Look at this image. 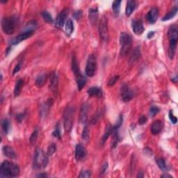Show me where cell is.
Masks as SVG:
<instances>
[{
    "mask_svg": "<svg viewBox=\"0 0 178 178\" xmlns=\"http://www.w3.org/2000/svg\"><path fill=\"white\" fill-rule=\"evenodd\" d=\"M68 13H69L68 8H64L59 13L56 20V26L58 28H62L63 25L66 23V19H67Z\"/></svg>",
    "mask_w": 178,
    "mask_h": 178,
    "instance_id": "11",
    "label": "cell"
},
{
    "mask_svg": "<svg viewBox=\"0 0 178 178\" xmlns=\"http://www.w3.org/2000/svg\"><path fill=\"white\" fill-rule=\"evenodd\" d=\"M168 116H169V118H170V121L172 122V123H173V124H176V123L177 122V118L174 116V114H173V112L172 110H170L169 111Z\"/></svg>",
    "mask_w": 178,
    "mask_h": 178,
    "instance_id": "39",
    "label": "cell"
},
{
    "mask_svg": "<svg viewBox=\"0 0 178 178\" xmlns=\"http://www.w3.org/2000/svg\"><path fill=\"white\" fill-rule=\"evenodd\" d=\"M112 129H113V127L112 126H111V125H109V126H107L106 129L105 133L104 134L103 137H102V145L104 144V143H105L107 139H108V138L109 137V136H110L111 134H112Z\"/></svg>",
    "mask_w": 178,
    "mask_h": 178,
    "instance_id": "31",
    "label": "cell"
},
{
    "mask_svg": "<svg viewBox=\"0 0 178 178\" xmlns=\"http://www.w3.org/2000/svg\"><path fill=\"white\" fill-rule=\"evenodd\" d=\"M89 19L91 23H95L97 22L98 17V11L97 8H91L89 10Z\"/></svg>",
    "mask_w": 178,
    "mask_h": 178,
    "instance_id": "23",
    "label": "cell"
},
{
    "mask_svg": "<svg viewBox=\"0 0 178 178\" xmlns=\"http://www.w3.org/2000/svg\"><path fill=\"white\" fill-rule=\"evenodd\" d=\"M162 122L161 120H156V121L153 122L152 125H151V132L152 134L154 135H156V134H158L159 132L161 131L162 129Z\"/></svg>",
    "mask_w": 178,
    "mask_h": 178,
    "instance_id": "21",
    "label": "cell"
},
{
    "mask_svg": "<svg viewBox=\"0 0 178 178\" xmlns=\"http://www.w3.org/2000/svg\"><path fill=\"white\" fill-rule=\"evenodd\" d=\"M72 70L75 75V77H76L77 88H78L79 91H81L82 88L85 86L87 80H86V77L81 74L80 70H79L77 58L75 56L72 59Z\"/></svg>",
    "mask_w": 178,
    "mask_h": 178,
    "instance_id": "4",
    "label": "cell"
},
{
    "mask_svg": "<svg viewBox=\"0 0 178 178\" xmlns=\"http://www.w3.org/2000/svg\"><path fill=\"white\" fill-rule=\"evenodd\" d=\"M140 56H141L140 48L138 47L134 49V51L132 52L131 56H130V61H131V62H134V61L138 60V59L140 58Z\"/></svg>",
    "mask_w": 178,
    "mask_h": 178,
    "instance_id": "29",
    "label": "cell"
},
{
    "mask_svg": "<svg viewBox=\"0 0 178 178\" xmlns=\"http://www.w3.org/2000/svg\"><path fill=\"white\" fill-rule=\"evenodd\" d=\"M97 69V58L94 54H91L88 56L86 62L85 72L86 75L89 77L94 76L95 71Z\"/></svg>",
    "mask_w": 178,
    "mask_h": 178,
    "instance_id": "9",
    "label": "cell"
},
{
    "mask_svg": "<svg viewBox=\"0 0 178 178\" xmlns=\"http://www.w3.org/2000/svg\"><path fill=\"white\" fill-rule=\"evenodd\" d=\"M20 173V168L16 164L8 161H4L0 167V177H14Z\"/></svg>",
    "mask_w": 178,
    "mask_h": 178,
    "instance_id": "1",
    "label": "cell"
},
{
    "mask_svg": "<svg viewBox=\"0 0 178 178\" xmlns=\"http://www.w3.org/2000/svg\"><path fill=\"white\" fill-rule=\"evenodd\" d=\"M41 15H42L43 20H44L45 21L47 22V23L52 24L54 22V19H53V17H52V15L50 14L49 12H47V11H43V12L41 13Z\"/></svg>",
    "mask_w": 178,
    "mask_h": 178,
    "instance_id": "30",
    "label": "cell"
},
{
    "mask_svg": "<svg viewBox=\"0 0 178 178\" xmlns=\"http://www.w3.org/2000/svg\"><path fill=\"white\" fill-rule=\"evenodd\" d=\"M17 20L13 16L4 17L2 20V28L4 33L11 35L15 32Z\"/></svg>",
    "mask_w": 178,
    "mask_h": 178,
    "instance_id": "5",
    "label": "cell"
},
{
    "mask_svg": "<svg viewBox=\"0 0 178 178\" xmlns=\"http://www.w3.org/2000/svg\"><path fill=\"white\" fill-rule=\"evenodd\" d=\"M160 111V109L159 108L158 106H152L150 109V114L152 117H154L155 115H157V113L159 112Z\"/></svg>",
    "mask_w": 178,
    "mask_h": 178,
    "instance_id": "37",
    "label": "cell"
},
{
    "mask_svg": "<svg viewBox=\"0 0 178 178\" xmlns=\"http://www.w3.org/2000/svg\"><path fill=\"white\" fill-rule=\"evenodd\" d=\"M58 86H59V77L58 75L56 72H54L52 73L51 78H50V85L49 88L51 91L54 93H56L58 91Z\"/></svg>",
    "mask_w": 178,
    "mask_h": 178,
    "instance_id": "17",
    "label": "cell"
},
{
    "mask_svg": "<svg viewBox=\"0 0 178 178\" xmlns=\"http://www.w3.org/2000/svg\"><path fill=\"white\" fill-rule=\"evenodd\" d=\"M82 138L85 141H88L90 137V134H89V130L87 126L84 127L83 129V132H82V135H81Z\"/></svg>",
    "mask_w": 178,
    "mask_h": 178,
    "instance_id": "35",
    "label": "cell"
},
{
    "mask_svg": "<svg viewBox=\"0 0 178 178\" xmlns=\"http://www.w3.org/2000/svg\"><path fill=\"white\" fill-rule=\"evenodd\" d=\"M107 168H108V164L105 163L103 166H102V168H101V170H100L101 174H104V173H105L106 170H107Z\"/></svg>",
    "mask_w": 178,
    "mask_h": 178,
    "instance_id": "46",
    "label": "cell"
},
{
    "mask_svg": "<svg viewBox=\"0 0 178 178\" xmlns=\"http://www.w3.org/2000/svg\"><path fill=\"white\" fill-rule=\"evenodd\" d=\"M2 128L3 130L4 133L5 134H7L10 128V123L8 119H4L2 121Z\"/></svg>",
    "mask_w": 178,
    "mask_h": 178,
    "instance_id": "33",
    "label": "cell"
},
{
    "mask_svg": "<svg viewBox=\"0 0 178 178\" xmlns=\"http://www.w3.org/2000/svg\"><path fill=\"white\" fill-rule=\"evenodd\" d=\"M24 116H25V113H20L18 114V115L16 116V120H17L19 122H21L22 121V120L24 118Z\"/></svg>",
    "mask_w": 178,
    "mask_h": 178,
    "instance_id": "44",
    "label": "cell"
},
{
    "mask_svg": "<svg viewBox=\"0 0 178 178\" xmlns=\"http://www.w3.org/2000/svg\"><path fill=\"white\" fill-rule=\"evenodd\" d=\"M56 151V145L54 144V143H52V144L49 145L48 148H47V154L48 156H52V154L55 153Z\"/></svg>",
    "mask_w": 178,
    "mask_h": 178,
    "instance_id": "34",
    "label": "cell"
},
{
    "mask_svg": "<svg viewBox=\"0 0 178 178\" xmlns=\"http://www.w3.org/2000/svg\"><path fill=\"white\" fill-rule=\"evenodd\" d=\"M33 32H31V31H24L23 33H20V35H18L15 38H13L12 42H11L12 43V45H16L17 44H19L20 43L22 42V41L30 38L31 36L33 35Z\"/></svg>",
    "mask_w": 178,
    "mask_h": 178,
    "instance_id": "16",
    "label": "cell"
},
{
    "mask_svg": "<svg viewBox=\"0 0 178 178\" xmlns=\"http://www.w3.org/2000/svg\"><path fill=\"white\" fill-rule=\"evenodd\" d=\"M99 34L102 40L108 42L109 39V33L108 29V19L106 16H103L99 23Z\"/></svg>",
    "mask_w": 178,
    "mask_h": 178,
    "instance_id": "8",
    "label": "cell"
},
{
    "mask_svg": "<svg viewBox=\"0 0 178 178\" xmlns=\"http://www.w3.org/2000/svg\"><path fill=\"white\" fill-rule=\"evenodd\" d=\"M168 40H169L168 56H169L170 59H172L174 58L178 40V31L176 25H173L168 29Z\"/></svg>",
    "mask_w": 178,
    "mask_h": 178,
    "instance_id": "2",
    "label": "cell"
},
{
    "mask_svg": "<svg viewBox=\"0 0 178 178\" xmlns=\"http://www.w3.org/2000/svg\"><path fill=\"white\" fill-rule=\"evenodd\" d=\"M89 111V104L88 103H84L82 104L79 113V121L81 123H85L88 119V114Z\"/></svg>",
    "mask_w": 178,
    "mask_h": 178,
    "instance_id": "15",
    "label": "cell"
},
{
    "mask_svg": "<svg viewBox=\"0 0 178 178\" xmlns=\"http://www.w3.org/2000/svg\"><path fill=\"white\" fill-rule=\"evenodd\" d=\"M91 176V173L89 170H84L82 171L79 175V177H90Z\"/></svg>",
    "mask_w": 178,
    "mask_h": 178,
    "instance_id": "41",
    "label": "cell"
},
{
    "mask_svg": "<svg viewBox=\"0 0 178 178\" xmlns=\"http://www.w3.org/2000/svg\"><path fill=\"white\" fill-rule=\"evenodd\" d=\"M121 2H122L121 1H118V0H116V1H114L113 2L112 8H113L114 15H115L116 17H118L120 13V4H121Z\"/></svg>",
    "mask_w": 178,
    "mask_h": 178,
    "instance_id": "28",
    "label": "cell"
},
{
    "mask_svg": "<svg viewBox=\"0 0 178 178\" xmlns=\"http://www.w3.org/2000/svg\"><path fill=\"white\" fill-rule=\"evenodd\" d=\"M52 135H53L54 137L60 138H61V132H60V129L58 126H56V129H54V131L52 132Z\"/></svg>",
    "mask_w": 178,
    "mask_h": 178,
    "instance_id": "40",
    "label": "cell"
},
{
    "mask_svg": "<svg viewBox=\"0 0 178 178\" xmlns=\"http://www.w3.org/2000/svg\"><path fill=\"white\" fill-rule=\"evenodd\" d=\"M20 68H21V63L20 62L19 63H17V64L15 65L14 70H13V75H14L15 74H16L17 72H19Z\"/></svg>",
    "mask_w": 178,
    "mask_h": 178,
    "instance_id": "45",
    "label": "cell"
},
{
    "mask_svg": "<svg viewBox=\"0 0 178 178\" xmlns=\"http://www.w3.org/2000/svg\"><path fill=\"white\" fill-rule=\"evenodd\" d=\"M38 136V130H35V131L32 133V134H31V136H30V143L31 145L35 144L36 141H37Z\"/></svg>",
    "mask_w": 178,
    "mask_h": 178,
    "instance_id": "36",
    "label": "cell"
},
{
    "mask_svg": "<svg viewBox=\"0 0 178 178\" xmlns=\"http://www.w3.org/2000/svg\"><path fill=\"white\" fill-rule=\"evenodd\" d=\"M47 79V75L46 74H45V73H42V74H40L39 76L37 77V79H36L35 82L36 86H37L38 88H41L42 86L45 85V83H46Z\"/></svg>",
    "mask_w": 178,
    "mask_h": 178,
    "instance_id": "22",
    "label": "cell"
},
{
    "mask_svg": "<svg viewBox=\"0 0 178 178\" xmlns=\"http://www.w3.org/2000/svg\"><path fill=\"white\" fill-rule=\"evenodd\" d=\"M75 108L74 106H68L66 107L65 110L63 113V119H64V128L67 132L71 131L74 122L75 116Z\"/></svg>",
    "mask_w": 178,
    "mask_h": 178,
    "instance_id": "7",
    "label": "cell"
},
{
    "mask_svg": "<svg viewBox=\"0 0 178 178\" xmlns=\"http://www.w3.org/2000/svg\"><path fill=\"white\" fill-rule=\"evenodd\" d=\"M136 7V2L134 0H129L127 2L126 9H125V14L127 16H130L132 13L134 12Z\"/></svg>",
    "mask_w": 178,
    "mask_h": 178,
    "instance_id": "20",
    "label": "cell"
},
{
    "mask_svg": "<svg viewBox=\"0 0 178 178\" xmlns=\"http://www.w3.org/2000/svg\"><path fill=\"white\" fill-rule=\"evenodd\" d=\"M159 16V10L157 7L152 8L146 15V19L150 24H154Z\"/></svg>",
    "mask_w": 178,
    "mask_h": 178,
    "instance_id": "13",
    "label": "cell"
},
{
    "mask_svg": "<svg viewBox=\"0 0 178 178\" xmlns=\"http://www.w3.org/2000/svg\"><path fill=\"white\" fill-rule=\"evenodd\" d=\"M86 150L84 145L77 144L75 147V159L77 161H80L86 157Z\"/></svg>",
    "mask_w": 178,
    "mask_h": 178,
    "instance_id": "14",
    "label": "cell"
},
{
    "mask_svg": "<svg viewBox=\"0 0 178 178\" xmlns=\"http://www.w3.org/2000/svg\"><path fill=\"white\" fill-rule=\"evenodd\" d=\"M120 95L123 102H129L134 97V93L130 90V88L127 84H124L120 90Z\"/></svg>",
    "mask_w": 178,
    "mask_h": 178,
    "instance_id": "10",
    "label": "cell"
},
{
    "mask_svg": "<svg viewBox=\"0 0 178 178\" xmlns=\"http://www.w3.org/2000/svg\"><path fill=\"white\" fill-rule=\"evenodd\" d=\"M177 11H178L177 6H175L174 8H173L172 10L169 11V13H168L167 14L164 15V17H163L162 20H163V21H167V20L172 19V18H173L175 16V15H176Z\"/></svg>",
    "mask_w": 178,
    "mask_h": 178,
    "instance_id": "25",
    "label": "cell"
},
{
    "mask_svg": "<svg viewBox=\"0 0 178 178\" xmlns=\"http://www.w3.org/2000/svg\"><path fill=\"white\" fill-rule=\"evenodd\" d=\"M177 76L175 77H174V78L172 79V81L173 82H175V83H177Z\"/></svg>",
    "mask_w": 178,
    "mask_h": 178,
    "instance_id": "49",
    "label": "cell"
},
{
    "mask_svg": "<svg viewBox=\"0 0 178 178\" xmlns=\"http://www.w3.org/2000/svg\"><path fill=\"white\" fill-rule=\"evenodd\" d=\"M154 35V31H150V32H149L148 34V38H151Z\"/></svg>",
    "mask_w": 178,
    "mask_h": 178,
    "instance_id": "47",
    "label": "cell"
},
{
    "mask_svg": "<svg viewBox=\"0 0 178 178\" xmlns=\"http://www.w3.org/2000/svg\"><path fill=\"white\" fill-rule=\"evenodd\" d=\"M156 162H157V165H158V166L159 167V168H160L161 170L166 171L168 170L167 166H166V161L163 158L157 159Z\"/></svg>",
    "mask_w": 178,
    "mask_h": 178,
    "instance_id": "32",
    "label": "cell"
},
{
    "mask_svg": "<svg viewBox=\"0 0 178 178\" xmlns=\"http://www.w3.org/2000/svg\"><path fill=\"white\" fill-rule=\"evenodd\" d=\"M23 85H24V81L22 80V79H19V80L16 82V84H15V86L14 88L15 97L19 96L20 93H21V90Z\"/></svg>",
    "mask_w": 178,
    "mask_h": 178,
    "instance_id": "26",
    "label": "cell"
},
{
    "mask_svg": "<svg viewBox=\"0 0 178 178\" xmlns=\"http://www.w3.org/2000/svg\"><path fill=\"white\" fill-rule=\"evenodd\" d=\"M2 152H3L4 155H5L6 157L10 159H16L17 154L15 153V150L13 149L10 146L5 145L2 148Z\"/></svg>",
    "mask_w": 178,
    "mask_h": 178,
    "instance_id": "18",
    "label": "cell"
},
{
    "mask_svg": "<svg viewBox=\"0 0 178 178\" xmlns=\"http://www.w3.org/2000/svg\"><path fill=\"white\" fill-rule=\"evenodd\" d=\"M38 177H47V175H45V174H43V175H38Z\"/></svg>",
    "mask_w": 178,
    "mask_h": 178,
    "instance_id": "50",
    "label": "cell"
},
{
    "mask_svg": "<svg viewBox=\"0 0 178 178\" xmlns=\"http://www.w3.org/2000/svg\"><path fill=\"white\" fill-rule=\"evenodd\" d=\"M48 155L42 149L38 148L34 154L33 167L34 169H42L47 166L48 164Z\"/></svg>",
    "mask_w": 178,
    "mask_h": 178,
    "instance_id": "3",
    "label": "cell"
},
{
    "mask_svg": "<svg viewBox=\"0 0 178 178\" xmlns=\"http://www.w3.org/2000/svg\"><path fill=\"white\" fill-rule=\"evenodd\" d=\"M65 30L68 36H70L73 33V31H74V24H73L72 20L69 19L66 21Z\"/></svg>",
    "mask_w": 178,
    "mask_h": 178,
    "instance_id": "24",
    "label": "cell"
},
{
    "mask_svg": "<svg viewBox=\"0 0 178 178\" xmlns=\"http://www.w3.org/2000/svg\"><path fill=\"white\" fill-rule=\"evenodd\" d=\"M87 93L90 97H95L97 98L102 97V89L98 87H91L87 91Z\"/></svg>",
    "mask_w": 178,
    "mask_h": 178,
    "instance_id": "19",
    "label": "cell"
},
{
    "mask_svg": "<svg viewBox=\"0 0 178 178\" xmlns=\"http://www.w3.org/2000/svg\"><path fill=\"white\" fill-rule=\"evenodd\" d=\"M161 177H172V176H170V175H167V174H164L162 175Z\"/></svg>",
    "mask_w": 178,
    "mask_h": 178,
    "instance_id": "48",
    "label": "cell"
},
{
    "mask_svg": "<svg viewBox=\"0 0 178 178\" xmlns=\"http://www.w3.org/2000/svg\"><path fill=\"white\" fill-rule=\"evenodd\" d=\"M119 77H120L119 75H116V76L113 77L112 78H111L108 82V86L111 87V86H113L115 85V84L117 82L118 79H119Z\"/></svg>",
    "mask_w": 178,
    "mask_h": 178,
    "instance_id": "38",
    "label": "cell"
},
{
    "mask_svg": "<svg viewBox=\"0 0 178 178\" xmlns=\"http://www.w3.org/2000/svg\"><path fill=\"white\" fill-rule=\"evenodd\" d=\"M147 120H148V119H147V118H146V116H141L138 119V124L141 125H144V124H145L146 122H147Z\"/></svg>",
    "mask_w": 178,
    "mask_h": 178,
    "instance_id": "43",
    "label": "cell"
},
{
    "mask_svg": "<svg viewBox=\"0 0 178 178\" xmlns=\"http://www.w3.org/2000/svg\"><path fill=\"white\" fill-rule=\"evenodd\" d=\"M37 27V23L35 20H31L29 21L28 23L27 24L26 27H24V31H31V32H34L35 29Z\"/></svg>",
    "mask_w": 178,
    "mask_h": 178,
    "instance_id": "27",
    "label": "cell"
},
{
    "mask_svg": "<svg viewBox=\"0 0 178 178\" xmlns=\"http://www.w3.org/2000/svg\"><path fill=\"white\" fill-rule=\"evenodd\" d=\"M132 37L129 34L122 32L120 36V55L122 56H126L132 47Z\"/></svg>",
    "mask_w": 178,
    "mask_h": 178,
    "instance_id": "6",
    "label": "cell"
},
{
    "mask_svg": "<svg viewBox=\"0 0 178 178\" xmlns=\"http://www.w3.org/2000/svg\"><path fill=\"white\" fill-rule=\"evenodd\" d=\"M132 27L134 33L136 34V35H141L145 31V28L143 27V22L141 20L136 19L132 20Z\"/></svg>",
    "mask_w": 178,
    "mask_h": 178,
    "instance_id": "12",
    "label": "cell"
},
{
    "mask_svg": "<svg viewBox=\"0 0 178 178\" xmlns=\"http://www.w3.org/2000/svg\"><path fill=\"white\" fill-rule=\"evenodd\" d=\"M82 17V11L79 10V11H75V13H74V17L77 20H79Z\"/></svg>",
    "mask_w": 178,
    "mask_h": 178,
    "instance_id": "42",
    "label": "cell"
}]
</instances>
